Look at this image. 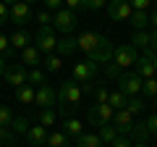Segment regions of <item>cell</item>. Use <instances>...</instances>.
Listing matches in <instances>:
<instances>
[{
  "instance_id": "cell-1",
  "label": "cell",
  "mask_w": 157,
  "mask_h": 147,
  "mask_svg": "<svg viewBox=\"0 0 157 147\" xmlns=\"http://www.w3.org/2000/svg\"><path fill=\"white\" fill-rule=\"evenodd\" d=\"M78 40V50L81 53H86V58L89 61H94L97 66L100 63H110V58H113V42L107 40L105 34H97V32H81L76 37Z\"/></svg>"
},
{
  "instance_id": "cell-2",
  "label": "cell",
  "mask_w": 157,
  "mask_h": 147,
  "mask_svg": "<svg viewBox=\"0 0 157 147\" xmlns=\"http://www.w3.org/2000/svg\"><path fill=\"white\" fill-rule=\"evenodd\" d=\"M81 87H78V81L76 79H66L60 84V89H58V102H60L63 108H73L78 100H81Z\"/></svg>"
},
{
  "instance_id": "cell-3",
  "label": "cell",
  "mask_w": 157,
  "mask_h": 147,
  "mask_svg": "<svg viewBox=\"0 0 157 147\" xmlns=\"http://www.w3.org/2000/svg\"><path fill=\"white\" fill-rule=\"evenodd\" d=\"M34 47H37L42 55H50V53H55L58 47V34L52 26H39L37 29V37H34Z\"/></svg>"
},
{
  "instance_id": "cell-4",
  "label": "cell",
  "mask_w": 157,
  "mask_h": 147,
  "mask_svg": "<svg viewBox=\"0 0 157 147\" xmlns=\"http://www.w3.org/2000/svg\"><path fill=\"white\" fill-rule=\"evenodd\" d=\"M78 26V16L68 8H60V11L52 13V29H58L60 34H71L73 29Z\"/></svg>"
},
{
  "instance_id": "cell-5",
  "label": "cell",
  "mask_w": 157,
  "mask_h": 147,
  "mask_svg": "<svg viewBox=\"0 0 157 147\" xmlns=\"http://www.w3.org/2000/svg\"><path fill=\"white\" fill-rule=\"evenodd\" d=\"M34 105L39 110H52L58 105V89L50 84H39L37 87V97H34Z\"/></svg>"
},
{
  "instance_id": "cell-6",
  "label": "cell",
  "mask_w": 157,
  "mask_h": 147,
  "mask_svg": "<svg viewBox=\"0 0 157 147\" xmlns=\"http://www.w3.org/2000/svg\"><path fill=\"white\" fill-rule=\"evenodd\" d=\"M141 76L139 74H121V76H118V89L123 92L126 97H136V95H141Z\"/></svg>"
},
{
  "instance_id": "cell-7",
  "label": "cell",
  "mask_w": 157,
  "mask_h": 147,
  "mask_svg": "<svg viewBox=\"0 0 157 147\" xmlns=\"http://www.w3.org/2000/svg\"><path fill=\"white\" fill-rule=\"evenodd\" d=\"M136 58H139V50H136L131 42H123V45H118L115 50H113V61L118 63L121 68H128L136 63Z\"/></svg>"
},
{
  "instance_id": "cell-8",
  "label": "cell",
  "mask_w": 157,
  "mask_h": 147,
  "mask_svg": "<svg viewBox=\"0 0 157 147\" xmlns=\"http://www.w3.org/2000/svg\"><path fill=\"white\" fill-rule=\"evenodd\" d=\"M136 74H139L141 79H152V76H157V71H155V50H144V53H139V58H136Z\"/></svg>"
},
{
  "instance_id": "cell-9",
  "label": "cell",
  "mask_w": 157,
  "mask_h": 147,
  "mask_svg": "<svg viewBox=\"0 0 157 147\" xmlns=\"http://www.w3.org/2000/svg\"><path fill=\"white\" fill-rule=\"evenodd\" d=\"M97 63L94 61H78L76 66H73V79L78 81V84H89V81H94V76H97Z\"/></svg>"
},
{
  "instance_id": "cell-10",
  "label": "cell",
  "mask_w": 157,
  "mask_h": 147,
  "mask_svg": "<svg viewBox=\"0 0 157 147\" xmlns=\"http://www.w3.org/2000/svg\"><path fill=\"white\" fill-rule=\"evenodd\" d=\"M131 13H134V8H131L128 0H110L107 3V16H110V21H128Z\"/></svg>"
},
{
  "instance_id": "cell-11",
  "label": "cell",
  "mask_w": 157,
  "mask_h": 147,
  "mask_svg": "<svg viewBox=\"0 0 157 147\" xmlns=\"http://www.w3.org/2000/svg\"><path fill=\"white\" fill-rule=\"evenodd\" d=\"M113 116H115V110H113L107 102H105V105H97V102H94V105H92V110H89V124L102 129V126H107V124L113 121Z\"/></svg>"
},
{
  "instance_id": "cell-12",
  "label": "cell",
  "mask_w": 157,
  "mask_h": 147,
  "mask_svg": "<svg viewBox=\"0 0 157 147\" xmlns=\"http://www.w3.org/2000/svg\"><path fill=\"white\" fill-rule=\"evenodd\" d=\"M26 74H29L26 66H21V63H8V68H6L3 76H6L8 84H13V89H18V87L29 84V81H26Z\"/></svg>"
},
{
  "instance_id": "cell-13",
  "label": "cell",
  "mask_w": 157,
  "mask_h": 147,
  "mask_svg": "<svg viewBox=\"0 0 157 147\" xmlns=\"http://www.w3.org/2000/svg\"><path fill=\"white\" fill-rule=\"evenodd\" d=\"M8 18H11L13 24H18V26H24V24H29L34 18L32 13V6H26L24 0H18V3H13L11 8H8Z\"/></svg>"
},
{
  "instance_id": "cell-14",
  "label": "cell",
  "mask_w": 157,
  "mask_h": 147,
  "mask_svg": "<svg viewBox=\"0 0 157 147\" xmlns=\"http://www.w3.org/2000/svg\"><path fill=\"white\" fill-rule=\"evenodd\" d=\"M110 124L118 129V134H123V137H126V134H131V129H134L136 116H131L128 110L123 108V110H115V116H113V121H110Z\"/></svg>"
},
{
  "instance_id": "cell-15",
  "label": "cell",
  "mask_w": 157,
  "mask_h": 147,
  "mask_svg": "<svg viewBox=\"0 0 157 147\" xmlns=\"http://www.w3.org/2000/svg\"><path fill=\"white\" fill-rule=\"evenodd\" d=\"M39 63H42V53H39L34 45H29V47H24V50H21V66L39 68Z\"/></svg>"
},
{
  "instance_id": "cell-16",
  "label": "cell",
  "mask_w": 157,
  "mask_h": 147,
  "mask_svg": "<svg viewBox=\"0 0 157 147\" xmlns=\"http://www.w3.org/2000/svg\"><path fill=\"white\" fill-rule=\"evenodd\" d=\"M47 134H50V131H47L45 129V126H29V131H26V142H29V145H32V147H42V145H45V142H47Z\"/></svg>"
},
{
  "instance_id": "cell-17",
  "label": "cell",
  "mask_w": 157,
  "mask_h": 147,
  "mask_svg": "<svg viewBox=\"0 0 157 147\" xmlns=\"http://www.w3.org/2000/svg\"><path fill=\"white\" fill-rule=\"evenodd\" d=\"M63 134H66L68 139H78V137L84 134L81 121H78V118H66V121H63Z\"/></svg>"
},
{
  "instance_id": "cell-18",
  "label": "cell",
  "mask_w": 157,
  "mask_h": 147,
  "mask_svg": "<svg viewBox=\"0 0 157 147\" xmlns=\"http://www.w3.org/2000/svg\"><path fill=\"white\" fill-rule=\"evenodd\" d=\"M34 97H37V87H32V84H24L16 89V100L21 105H34Z\"/></svg>"
},
{
  "instance_id": "cell-19",
  "label": "cell",
  "mask_w": 157,
  "mask_h": 147,
  "mask_svg": "<svg viewBox=\"0 0 157 147\" xmlns=\"http://www.w3.org/2000/svg\"><path fill=\"white\" fill-rule=\"evenodd\" d=\"M11 47L13 50H24V47H29V42H32V34L29 32H24V29H18V32H13L11 37Z\"/></svg>"
},
{
  "instance_id": "cell-20",
  "label": "cell",
  "mask_w": 157,
  "mask_h": 147,
  "mask_svg": "<svg viewBox=\"0 0 157 147\" xmlns=\"http://www.w3.org/2000/svg\"><path fill=\"white\" fill-rule=\"evenodd\" d=\"M76 50H78L76 37H63V40H58V47H55L58 55H71V53H76Z\"/></svg>"
},
{
  "instance_id": "cell-21",
  "label": "cell",
  "mask_w": 157,
  "mask_h": 147,
  "mask_svg": "<svg viewBox=\"0 0 157 147\" xmlns=\"http://www.w3.org/2000/svg\"><path fill=\"white\" fill-rule=\"evenodd\" d=\"M131 45H134L136 50H141V53H144V50H149V47H152V34L147 32V29H141V32H136V34H134Z\"/></svg>"
},
{
  "instance_id": "cell-22",
  "label": "cell",
  "mask_w": 157,
  "mask_h": 147,
  "mask_svg": "<svg viewBox=\"0 0 157 147\" xmlns=\"http://www.w3.org/2000/svg\"><path fill=\"white\" fill-rule=\"evenodd\" d=\"M128 24L136 29V32L147 29V26H149V11H134V13H131V18H128Z\"/></svg>"
},
{
  "instance_id": "cell-23",
  "label": "cell",
  "mask_w": 157,
  "mask_h": 147,
  "mask_svg": "<svg viewBox=\"0 0 157 147\" xmlns=\"http://www.w3.org/2000/svg\"><path fill=\"white\" fill-rule=\"evenodd\" d=\"M131 134H134V139L136 142H147L152 137V131H149V121H139V124H134V129H131Z\"/></svg>"
},
{
  "instance_id": "cell-24",
  "label": "cell",
  "mask_w": 157,
  "mask_h": 147,
  "mask_svg": "<svg viewBox=\"0 0 157 147\" xmlns=\"http://www.w3.org/2000/svg\"><path fill=\"white\" fill-rule=\"evenodd\" d=\"M45 145H47V147H71V139H68L63 131H50Z\"/></svg>"
},
{
  "instance_id": "cell-25",
  "label": "cell",
  "mask_w": 157,
  "mask_h": 147,
  "mask_svg": "<svg viewBox=\"0 0 157 147\" xmlns=\"http://www.w3.org/2000/svg\"><path fill=\"white\" fill-rule=\"evenodd\" d=\"M126 102H128V97H126L121 89H113V92H110V97H107V105H110L113 110H123Z\"/></svg>"
},
{
  "instance_id": "cell-26",
  "label": "cell",
  "mask_w": 157,
  "mask_h": 147,
  "mask_svg": "<svg viewBox=\"0 0 157 147\" xmlns=\"http://www.w3.org/2000/svg\"><path fill=\"white\" fill-rule=\"evenodd\" d=\"M144 97L136 95V97H128V102H126V110H128L131 116H141V110H144Z\"/></svg>"
},
{
  "instance_id": "cell-27",
  "label": "cell",
  "mask_w": 157,
  "mask_h": 147,
  "mask_svg": "<svg viewBox=\"0 0 157 147\" xmlns=\"http://www.w3.org/2000/svg\"><path fill=\"white\" fill-rule=\"evenodd\" d=\"M118 137H121V134H118V129H115L113 124H107V126H102V129H100V139H102V145H113Z\"/></svg>"
},
{
  "instance_id": "cell-28",
  "label": "cell",
  "mask_w": 157,
  "mask_h": 147,
  "mask_svg": "<svg viewBox=\"0 0 157 147\" xmlns=\"http://www.w3.org/2000/svg\"><path fill=\"white\" fill-rule=\"evenodd\" d=\"M76 147H102L100 134H81L76 139Z\"/></svg>"
},
{
  "instance_id": "cell-29",
  "label": "cell",
  "mask_w": 157,
  "mask_h": 147,
  "mask_svg": "<svg viewBox=\"0 0 157 147\" xmlns=\"http://www.w3.org/2000/svg\"><path fill=\"white\" fill-rule=\"evenodd\" d=\"M141 95L149 97V100H155V97H157V76H152V79H144V81H141Z\"/></svg>"
},
{
  "instance_id": "cell-30",
  "label": "cell",
  "mask_w": 157,
  "mask_h": 147,
  "mask_svg": "<svg viewBox=\"0 0 157 147\" xmlns=\"http://www.w3.org/2000/svg\"><path fill=\"white\" fill-rule=\"evenodd\" d=\"M42 63H45V71H50V74H55V71H60V55L58 53H50L47 58H42Z\"/></svg>"
},
{
  "instance_id": "cell-31",
  "label": "cell",
  "mask_w": 157,
  "mask_h": 147,
  "mask_svg": "<svg viewBox=\"0 0 157 147\" xmlns=\"http://www.w3.org/2000/svg\"><path fill=\"white\" fill-rule=\"evenodd\" d=\"M37 124L45 126V129H47V126H55L58 124V113H55V110H39V121H37Z\"/></svg>"
},
{
  "instance_id": "cell-32",
  "label": "cell",
  "mask_w": 157,
  "mask_h": 147,
  "mask_svg": "<svg viewBox=\"0 0 157 147\" xmlns=\"http://www.w3.org/2000/svg\"><path fill=\"white\" fill-rule=\"evenodd\" d=\"M26 81L32 87H37V84H45V71L42 68H29V74H26Z\"/></svg>"
},
{
  "instance_id": "cell-33",
  "label": "cell",
  "mask_w": 157,
  "mask_h": 147,
  "mask_svg": "<svg viewBox=\"0 0 157 147\" xmlns=\"http://www.w3.org/2000/svg\"><path fill=\"white\" fill-rule=\"evenodd\" d=\"M11 129H13V134H26V131H29V118L16 116V118H13V124H11Z\"/></svg>"
},
{
  "instance_id": "cell-34",
  "label": "cell",
  "mask_w": 157,
  "mask_h": 147,
  "mask_svg": "<svg viewBox=\"0 0 157 147\" xmlns=\"http://www.w3.org/2000/svg\"><path fill=\"white\" fill-rule=\"evenodd\" d=\"M13 118H16V116H13L11 108H8V105H0V126H8V129H11Z\"/></svg>"
},
{
  "instance_id": "cell-35",
  "label": "cell",
  "mask_w": 157,
  "mask_h": 147,
  "mask_svg": "<svg viewBox=\"0 0 157 147\" xmlns=\"http://www.w3.org/2000/svg\"><path fill=\"white\" fill-rule=\"evenodd\" d=\"M107 97H110V89H107L105 84L94 87V100H97V105H105V102H107Z\"/></svg>"
},
{
  "instance_id": "cell-36",
  "label": "cell",
  "mask_w": 157,
  "mask_h": 147,
  "mask_svg": "<svg viewBox=\"0 0 157 147\" xmlns=\"http://www.w3.org/2000/svg\"><path fill=\"white\" fill-rule=\"evenodd\" d=\"M0 55L3 58H11L13 55V47H11V40H8L6 34L0 32Z\"/></svg>"
},
{
  "instance_id": "cell-37",
  "label": "cell",
  "mask_w": 157,
  "mask_h": 147,
  "mask_svg": "<svg viewBox=\"0 0 157 147\" xmlns=\"http://www.w3.org/2000/svg\"><path fill=\"white\" fill-rule=\"evenodd\" d=\"M13 139H16L13 129H8V126H0V142H3V145H13Z\"/></svg>"
},
{
  "instance_id": "cell-38",
  "label": "cell",
  "mask_w": 157,
  "mask_h": 147,
  "mask_svg": "<svg viewBox=\"0 0 157 147\" xmlns=\"http://www.w3.org/2000/svg\"><path fill=\"white\" fill-rule=\"evenodd\" d=\"M37 24L39 26H52V13L50 11H39L37 13Z\"/></svg>"
},
{
  "instance_id": "cell-39",
  "label": "cell",
  "mask_w": 157,
  "mask_h": 147,
  "mask_svg": "<svg viewBox=\"0 0 157 147\" xmlns=\"http://www.w3.org/2000/svg\"><path fill=\"white\" fill-rule=\"evenodd\" d=\"M63 6L68 8V11H81V8H86V0H66V3H63Z\"/></svg>"
},
{
  "instance_id": "cell-40",
  "label": "cell",
  "mask_w": 157,
  "mask_h": 147,
  "mask_svg": "<svg viewBox=\"0 0 157 147\" xmlns=\"http://www.w3.org/2000/svg\"><path fill=\"white\" fill-rule=\"evenodd\" d=\"M128 3L134 11H149V6H152V0H128Z\"/></svg>"
},
{
  "instance_id": "cell-41",
  "label": "cell",
  "mask_w": 157,
  "mask_h": 147,
  "mask_svg": "<svg viewBox=\"0 0 157 147\" xmlns=\"http://www.w3.org/2000/svg\"><path fill=\"white\" fill-rule=\"evenodd\" d=\"M107 3L110 0H86V8L89 11H102V8H107Z\"/></svg>"
},
{
  "instance_id": "cell-42",
  "label": "cell",
  "mask_w": 157,
  "mask_h": 147,
  "mask_svg": "<svg viewBox=\"0 0 157 147\" xmlns=\"http://www.w3.org/2000/svg\"><path fill=\"white\" fill-rule=\"evenodd\" d=\"M42 3H45V8H47V11H52V13H55V11H60V8H63V3H66V0H42Z\"/></svg>"
},
{
  "instance_id": "cell-43",
  "label": "cell",
  "mask_w": 157,
  "mask_h": 147,
  "mask_svg": "<svg viewBox=\"0 0 157 147\" xmlns=\"http://www.w3.org/2000/svg\"><path fill=\"white\" fill-rule=\"evenodd\" d=\"M105 74L110 76V79H118V76H121V66H118V63H107Z\"/></svg>"
},
{
  "instance_id": "cell-44",
  "label": "cell",
  "mask_w": 157,
  "mask_h": 147,
  "mask_svg": "<svg viewBox=\"0 0 157 147\" xmlns=\"http://www.w3.org/2000/svg\"><path fill=\"white\" fill-rule=\"evenodd\" d=\"M110 147H134V145H131V142H128V137H123V134H121V137H118V139L113 142Z\"/></svg>"
},
{
  "instance_id": "cell-45",
  "label": "cell",
  "mask_w": 157,
  "mask_h": 147,
  "mask_svg": "<svg viewBox=\"0 0 157 147\" xmlns=\"http://www.w3.org/2000/svg\"><path fill=\"white\" fill-rule=\"evenodd\" d=\"M6 21H8V6L3 3V0H0V26H3Z\"/></svg>"
},
{
  "instance_id": "cell-46",
  "label": "cell",
  "mask_w": 157,
  "mask_h": 147,
  "mask_svg": "<svg viewBox=\"0 0 157 147\" xmlns=\"http://www.w3.org/2000/svg\"><path fill=\"white\" fill-rule=\"evenodd\" d=\"M147 121H149V131H152V137H157V113H155V116H149Z\"/></svg>"
},
{
  "instance_id": "cell-47",
  "label": "cell",
  "mask_w": 157,
  "mask_h": 147,
  "mask_svg": "<svg viewBox=\"0 0 157 147\" xmlns=\"http://www.w3.org/2000/svg\"><path fill=\"white\" fill-rule=\"evenodd\" d=\"M149 26H152V29H157V11H152V13H149Z\"/></svg>"
},
{
  "instance_id": "cell-48",
  "label": "cell",
  "mask_w": 157,
  "mask_h": 147,
  "mask_svg": "<svg viewBox=\"0 0 157 147\" xmlns=\"http://www.w3.org/2000/svg\"><path fill=\"white\" fill-rule=\"evenodd\" d=\"M6 68H8V58H3V55H0V76L6 74Z\"/></svg>"
},
{
  "instance_id": "cell-49",
  "label": "cell",
  "mask_w": 157,
  "mask_h": 147,
  "mask_svg": "<svg viewBox=\"0 0 157 147\" xmlns=\"http://www.w3.org/2000/svg\"><path fill=\"white\" fill-rule=\"evenodd\" d=\"M149 34H152V50L157 53V29H155V32H149Z\"/></svg>"
},
{
  "instance_id": "cell-50",
  "label": "cell",
  "mask_w": 157,
  "mask_h": 147,
  "mask_svg": "<svg viewBox=\"0 0 157 147\" xmlns=\"http://www.w3.org/2000/svg\"><path fill=\"white\" fill-rule=\"evenodd\" d=\"M3 3H6V6H8V8H11V6H13V3H18V0H3Z\"/></svg>"
},
{
  "instance_id": "cell-51",
  "label": "cell",
  "mask_w": 157,
  "mask_h": 147,
  "mask_svg": "<svg viewBox=\"0 0 157 147\" xmlns=\"http://www.w3.org/2000/svg\"><path fill=\"white\" fill-rule=\"evenodd\" d=\"M134 147H147V142H136V145Z\"/></svg>"
},
{
  "instance_id": "cell-52",
  "label": "cell",
  "mask_w": 157,
  "mask_h": 147,
  "mask_svg": "<svg viewBox=\"0 0 157 147\" xmlns=\"http://www.w3.org/2000/svg\"><path fill=\"white\" fill-rule=\"evenodd\" d=\"M24 3H26V6H32V3H37V0H24Z\"/></svg>"
},
{
  "instance_id": "cell-53",
  "label": "cell",
  "mask_w": 157,
  "mask_h": 147,
  "mask_svg": "<svg viewBox=\"0 0 157 147\" xmlns=\"http://www.w3.org/2000/svg\"><path fill=\"white\" fill-rule=\"evenodd\" d=\"M155 71H157V53H155Z\"/></svg>"
},
{
  "instance_id": "cell-54",
  "label": "cell",
  "mask_w": 157,
  "mask_h": 147,
  "mask_svg": "<svg viewBox=\"0 0 157 147\" xmlns=\"http://www.w3.org/2000/svg\"><path fill=\"white\" fill-rule=\"evenodd\" d=\"M155 108H157V97H155Z\"/></svg>"
},
{
  "instance_id": "cell-55",
  "label": "cell",
  "mask_w": 157,
  "mask_h": 147,
  "mask_svg": "<svg viewBox=\"0 0 157 147\" xmlns=\"http://www.w3.org/2000/svg\"><path fill=\"white\" fill-rule=\"evenodd\" d=\"M26 147H32V145H26Z\"/></svg>"
}]
</instances>
